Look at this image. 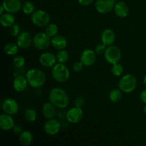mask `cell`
<instances>
[{
	"label": "cell",
	"mask_w": 146,
	"mask_h": 146,
	"mask_svg": "<svg viewBox=\"0 0 146 146\" xmlns=\"http://www.w3.org/2000/svg\"><path fill=\"white\" fill-rule=\"evenodd\" d=\"M48 100L59 109H65L69 104V96L66 91L62 88L56 87L51 90Z\"/></svg>",
	"instance_id": "6da1fadb"
},
{
	"label": "cell",
	"mask_w": 146,
	"mask_h": 146,
	"mask_svg": "<svg viewBox=\"0 0 146 146\" xmlns=\"http://www.w3.org/2000/svg\"><path fill=\"white\" fill-rule=\"evenodd\" d=\"M26 78L29 85L34 88L43 86L46 83V75L38 68H31L26 74Z\"/></svg>",
	"instance_id": "7a4b0ae2"
},
{
	"label": "cell",
	"mask_w": 146,
	"mask_h": 146,
	"mask_svg": "<svg viewBox=\"0 0 146 146\" xmlns=\"http://www.w3.org/2000/svg\"><path fill=\"white\" fill-rule=\"evenodd\" d=\"M51 76L57 82H66L70 77V71L65 64L56 63L51 68Z\"/></svg>",
	"instance_id": "3957f363"
},
{
	"label": "cell",
	"mask_w": 146,
	"mask_h": 146,
	"mask_svg": "<svg viewBox=\"0 0 146 146\" xmlns=\"http://www.w3.org/2000/svg\"><path fill=\"white\" fill-rule=\"evenodd\" d=\"M137 79L133 74H128L122 77L118 83V88L125 94H130L135 89Z\"/></svg>",
	"instance_id": "277c9868"
},
{
	"label": "cell",
	"mask_w": 146,
	"mask_h": 146,
	"mask_svg": "<svg viewBox=\"0 0 146 146\" xmlns=\"http://www.w3.org/2000/svg\"><path fill=\"white\" fill-rule=\"evenodd\" d=\"M31 22L38 27H46L51 21L50 16L44 10H36L31 15Z\"/></svg>",
	"instance_id": "5b68a950"
},
{
	"label": "cell",
	"mask_w": 146,
	"mask_h": 146,
	"mask_svg": "<svg viewBox=\"0 0 146 146\" xmlns=\"http://www.w3.org/2000/svg\"><path fill=\"white\" fill-rule=\"evenodd\" d=\"M121 56L122 54L121 50L116 46L111 45L107 46L106 50L104 53V58L106 61L111 65L119 63L121 59Z\"/></svg>",
	"instance_id": "8992f818"
},
{
	"label": "cell",
	"mask_w": 146,
	"mask_h": 146,
	"mask_svg": "<svg viewBox=\"0 0 146 146\" xmlns=\"http://www.w3.org/2000/svg\"><path fill=\"white\" fill-rule=\"evenodd\" d=\"M51 44V38L45 32H38L33 37V45L38 50H45Z\"/></svg>",
	"instance_id": "52a82bcc"
},
{
	"label": "cell",
	"mask_w": 146,
	"mask_h": 146,
	"mask_svg": "<svg viewBox=\"0 0 146 146\" xmlns=\"http://www.w3.org/2000/svg\"><path fill=\"white\" fill-rule=\"evenodd\" d=\"M61 128V123L56 118L48 119L44 123V131L47 135H55L59 133Z\"/></svg>",
	"instance_id": "ba28073f"
},
{
	"label": "cell",
	"mask_w": 146,
	"mask_h": 146,
	"mask_svg": "<svg viewBox=\"0 0 146 146\" xmlns=\"http://www.w3.org/2000/svg\"><path fill=\"white\" fill-rule=\"evenodd\" d=\"M115 1L114 0H96V9L100 14H108L114 9Z\"/></svg>",
	"instance_id": "9c48e42d"
},
{
	"label": "cell",
	"mask_w": 146,
	"mask_h": 146,
	"mask_svg": "<svg viewBox=\"0 0 146 146\" xmlns=\"http://www.w3.org/2000/svg\"><path fill=\"white\" fill-rule=\"evenodd\" d=\"M84 117V111L82 108L78 107H73L70 108L66 112V118L67 121L71 123H77L82 120Z\"/></svg>",
	"instance_id": "30bf717a"
},
{
	"label": "cell",
	"mask_w": 146,
	"mask_h": 146,
	"mask_svg": "<svg viewBox=\"0 0 146 146\" xmlns=\"http://www.w3.org/2000/svg\"><path fill=\"white\" fill-rule=\"evenodd\" d=\"M17 44L21 49H27L33 44V38L29 31H24L19 34L17 38Z\"/></svg>",
	"instance_id": "8fae6325"
},
{
	"label": "cell",
	"mask_w": 146,
	"mask_h": 146,
	"mask_svg": "<svg viewBox=\"0 0 146 146\" xmlns=\"http://www.w3.org/2000/svg\"><path fill=\"white\" fill-rule=\"evenodd\" d=\"M80 61L83 63L84 66H91L94 65L96 61V54L94 50L89 48L85 49L80 56Z\"/></svg>",
	"instance_id": "7c38bea8"
},
{
	"label": "cell",
	"mask_w": 146,
	"mask_h": 146,
	"mask_svg": "<svg viewBox=\"0 0 146 146\" xmlns=\"http://www.w3.org/2000/svg\"><path fill=\"white\" fill-rule=\"evenodd\" d=\"M2 110L9 115H15L19 111V104L14 98H6L2 103Z\"/></svg>",
	"instance_id": "4fadbf2b"
},
{
	"label": "cell",
	"mask_w": 146,
	"mask_h": 146,
	"mask_svg": "<svg viewBox=\"0 0 146 146\" xmlns=\"http://www.w3.org/2000/svg\"><path fill=\"white\" fill-rule=\"evenodd\" d=\"M57 61L56 56L51 52H44L40 56L39 63L46 68H53Z\"/></svg>",
	"instance_id": "5bb4252c"
},
{
	"label": "cell",
	"mask_w": 146,
	"mask_h": 146,
	"mask_svg": "<svg viewBox=\"0 0 146 146\" xmlns=\"http://www.w3.org/2000/svg\"><path fill=\"white\" fill-rule=\"evenodd\" d=\"M8 13L19 12L22 9V4L20 0H3L1 4Z\"/></svg>",
	"instance_id": "9a60e30c"
},
{
	"label": "cell",
	"mask_w": 146,
	"mask_h": 146,
	"mask_svg": "<svg viewBox=\"0 0 146 146\" xmlns=\"http://www.w3.org/2000/svg\"><path fill=\"white\" fill-rule=\"evenodd\" d=\"M29 84L26 76L23 75H19L15 76L13 81L14 89L17 92H23L27 89Z\"/></svg>",
	"instance_id": "2e32d148"
},
{
	"label": "cell",
	"mask_w": 146,
	"mask_h": 146,
	"mask_svg": "<svg viewBox=\"0 0 146 146\" xmlns=\"http://www.w3.org/2000/svg\"><path fill=\"white\" fill-rule=\"evenodd\" d=\"M14 126V121L11 115L3 113L0 115V128L3 131H8L13 129Z\"/></svg>",
	"instance_id": "e0dca14e"
},
{
	"label": "cell",
	"mask_w": 146,
	"mask_h": 146,
	"mask_svg": "<svg viewBox=\"0 0 146 146\" xmlns=\"http://www.w3.org/2000/svg\"><path fill=\"white\" fill-rule=\"evenodd\" d=\"M101 40L103 44L107 46L113 45L115 40V34L111 29H106L101 35Z\"/></svg>",
	"instance_id": "ac0fdd59"
},
{
	"label": "cell",
	"mask_w": 146,
	"mask_h": 146,
	"mask_svg": "<svg viewBox=\"0 0 146 146\" xmlns=\"http://www.w3.org/2000/svg\"><path fill=\"white\" fill-rule=\"evenodd\" d=\"M113 10L117 17H120V18L126 17L129 13L128 6L127 5L126 3L123 1H120L115 3Z\"/></svg>",
	"instance_id": "d6986e66"
},
{
	"label": "cell",
	"mask_w": 146,
	"mask_h": 146,
	"mask_svg": "<svg viewBox=\"0 0 146 146\" xmlns=\"http://www.w3.org/2000/svg\"><path fill=\"white\" fill-rule=\"evenodd\" d=\"M56 107L51 102H46L42 106L43 115L47 119L54 118L56 115Z\"/></svg>",
	"instance_id": "ffe728a7"
},
{
	"label": "cell",
	"mask_w": 146,
	"mask_h": 146,
	"mask_svg": "<svg viewBox=\"0 0 146 146\" xmlns=\"http://www.w3.org/2000/svg\"><path fill=\"white\" fill-rule=\"evenodd\" d=\"M67 40L64 36L58 35L51 38V46L56 50H63L67 46Z\"/></svg>",
	"instance_id": "44dd1931"
},
{
	"label": "cell",
	"mask_w": 146,
	"mask_h": 146,
	"mask_svg": "<svg viewBox=\"0 0 146 146\" xmlns=\"http://www.w3.org/2000/svg\"><path fill=\"white\" fill-rule=\"evenodd\" d=\"M15 17L11 13H4L0 17V23L4 27H9L15 24Z\"/></svg>",
	"instance_id": "7402d4cb"
},
{
	"label": "cell",
	"mask_w": 146,
	"mask_h": 146,
	"mask_svg": "<svg viewBox=\"0 0 146 146\" xmlns=\"http://www.w3.org/2000/svg\"><path fill=\"white\" fill-rule=\"evenodd\" d=\"M33 141V135L30 131H24L19 135V142L23 146H29Z\"/></svg>",
	"instance_id": "603a6c76"
},
{
	"label": "cell",
	"mask_w": 146,
	"mask_h": 146,
	"mask_svg": "<svg viewBox=\"0 0 146 146\" xmlns=\"http://www.w3.org/2000/svg\"><path fill=\"white\" fill-rule=\"evenodd\" d=\"M19 47L17 44L14 43H8L4 47V51L6 54L9 56L17 55L19 51Z\"/></svg>",
	"instance_id": "cb8c5ba5"
},
{
	"label": "cell",
	"mask_w": 146,
	"mask_h": 146,
	"mask_svg": "<svg viewBox=\"0 0 146 146\" xmlns=\"http://www.w3.org/2000/svg\"><path fill=\"white\" fill-rule=\"evenodd\" d=\"M44 32L47 34L49 37L53 38L54 36H56L58 32V26L55 24H48L46 27H45V31Z\"/></svg>",
	"instance_id": "d4e9b609"
},
{
	"label": "cell",
	"mask_w": 146,
	"mask_h": 146,
	"mask_svg": "<svg viewBox=\"0 0 146 146\" xmlns=\"http://www.w3.org/2000/svg\"><path fill=\"white\" fill-rule=\"evenodd\" d=\"M122 91L119 88H115V89L111 90L109 93V99L112 103H118L121 101V97H122Z\"/></svg>",
	"instance_id": "484cf974"
},
{
	"label": "cell",
	"mask_w": 146,
	"mask_h": 146,
	"mask_svg": "<svg viewBox=\"0 0 146 146\" xmlns=\"http://www.w3.org/2000/svg\"><path fill=\"white\" fill-rule=\"evenodd\" d=\"M56 58L58 63H61V64H66L69 59V54L67 51L63 49L59 50L56 54Z\"/></svg>",
	"instance_id": "4316f807"
},
{
	"label": "cell",
	"mask_w": 146,
	"mask_h": 146,
	"mask_svg": "<svg viewBox=\"0 0 146 146\" xmlns=\"http://www.w3.org/2000/svg\"><path fill=\"white\" fill-rule=\"evenodd\" d=\"M21 10L23 11V12L25 14L27 15H29V14H32L35 10V6L31 1H26L24 4H22V9Z\"/></svg>",
	"instance_id": "83f0119b"
},
{
	"label": "cell",
	"mask_w": 146,
	"mask_h": 146,
	"mask_svg": "<svg viewBox=\"0 0 146 146\" xmlns=\"http://www.w3.org/2000/svg\"><path fill=\"white\" fill-rule=\"evenodd\" d=\"M26 120L29 122H34L37 118V113L35 110L32 108H28L24 113Z\"/></svg>",
	"instance_id": "f1b7e54d"
},
{
	"label": "cell",
	"mask_w": 146,
	"mask_h": 146,
	"mask_svg": "<svg viewBox=\"0 0 146 146\" xmlns=\"http://www.w3.org/2000/svg\"><path fill=\"white\" fill-rule=\"evenodd\" d=\"M123 66L120 63H117V64H113L112 66V67H111V73H112L113 75L116 77L121 76L123 74Z\"/></svg>",
	"instance_id": "f546056e"
},
{
	"label": "cell",
	"mask_w": 146,
	"mask_h": 146,
	"mask_svg": "<svg viewBox=\"0 0 146 146\" xmlns=\"http://www.w3.org/2000/svg\"><path fill=\"white\" fill-rule=\"evenodd\" d=\"M13 64L17 68H21L25 65V58L21 56H16L13 59Z\"/></svg>",
	"instance_id": "4dcf8cb0"
},
{
	"label": "cell",
	"mask_w": 146,
	"mask_h": 146,
	"mask_svg": "<svg viewBox=\"0 0 146 146\" xmlns=\"http://www.w3.org/2000/svg\"><path fill=\"white\" fill-rule=\"evenodd\" d=\"M106 48L107 46H106L105 44L101 42L96 46L95 48H94V51L96 52V55H102V54H104Z\"/></svg>",
	"instance_id": "1f68e13d"
},
{
	"label": "cell",
	"mask_w": 146,
	"mask_h": 146,
	"mask_svg": "<svg viewBox=\"0 0 146 146\" xmlns=\"http://www.w3.org/2000/svg\"><path fill=\"white\" fill-rule=\"evenodd\" d=\"M9 33L12 36L16 37L18 36L19 34L21 33L20 31V27L18 24H14L11 27H9Z\"/></svg>",
	"instance_id": "d6a6232c"
},
{
	"label": "cell",
	"mask_w": 146,
	"mask_h": 146,
	"mask_svg": "<svg viewBox=\"0 0 146 146\" xmlns=\"http://www.w3.org/2000/svg\"><path fill=\"white\" fill-rule=\"evenodd\" d=\"M84 68V65L83 64V63L81 62V61H76L74 64L73 65V70L74 71H75L76 73H79L81 71H83Z\"/></svg>",
	"instance_id": "836d02e7"
},
{
	"label": "cell",
	"mask_w": 146,
	"mask_h": 146,
	"mask_svg": "<svg viewBox=\"0 0 146 146\" xmlns=\"http://www.w3.org/2000/svg\"><path fill=\"white\" fill-rule=\"evenodd\" d=\"M74 104H75V106L78 107V108H82L85 104V99L83 96H79L76 98Z\"/></svg>",
	"instance_id": "e575fe53"
},
{
	"label": "cell",
	"mask_w": 146,
	"mask_h": 146,
	"mask_svg": "<svg viewBox=\"0 0 146 146\" xmlns=\"http://www.w3.org/2000/svg\"><path fill=\"white\" fill-rule=\"evenodd\" d=\"M13 131L16 134H21L23 132V129L19 125H14Z\"/></svg>",
	"instance_id": "d590c367"
},
{
	"label": "cell",
	"mask_w": 146,
	"mask_h": 146,
	"mask_svg": "<svg viewBox=\"0 0 146 146\" xmlns=\"http://www.w3.org/2000/svg\"><path fill=\"white\" fill-rule=\"evenodd\" d=\"M78 3L82 6H88L91 4L94 0H78Z\"/></svg>",
	"instance_id": "8d00e7d4"
},
{
	"label": "cell",
	"mask_w": 146,
	"mask_h": 146,
	"mask_svg": "<svg viewBox=\"0 0 146 146\" xmlns=\"http://www.w3.org/2000/svg\"><path fill=\"white\" fill-rule=\"evenodd\" d=\"M140 98L143 104H146V89L141 91L140 94Z\"/></svg>",
	"instance_id": "74e56055"
},
{
	"label": "cell",
	"mask_w": 146,
	"mask_h": 146,
	"mask_svg": "<svg viewBox=\"0 0 146 146\" xmlns=\"http://www.w3.org/2000/svg\"><path fill=\"white\" fill-rule=\"evenodd\" d=\"M5 11V9H4V7H3V5L1 4V6H0V15H2L3 14H4V11Z\"/></svg>",
	"instance_id": "f35d334b"
},
{
	"label": "cell",
	"mask_w": 146,
	"mask_h": 146,
	"mask_svg": "<svg viewBox=\"0 0 146 146\" xmlns=\"http://www.w3.org/2000/svg\"><path fill=\"white\" fill-rule=\"evenodd\" d=\"M143 84L146 88V75L144 76V78H143Z\"/></svg>",
	"instance_id": "ab89813d"
},
{
	"label": "cell",
	"mask_w": 146,
	"mask_h": 146,
	"mask_svg": "<svg viewBox=\"0 0 146 146\" xmlns=\"http://www.w3.org/2000/svg\"><path fill=\"white\" fill-rule=\"evenodd\" d=\"M143 111H144V112H145V113H146V105L145 106V107L143 108Z\"/></svg>",
	"instance_id": "60d3db41"
},
{
	"label": "cell",
	"mask_w": 146,
	"mask_h": 146,
	"mask_svg": "<svg viewBox=\"0 0 146 146\" xmlns=\"http://www.w3.org/2000/svg\"><path fill=\"white\" fill-rule=\"evenodd\" d=\"M114 1H118V0H114Z\"/></svg>",
	"instance_id": "b9f144b4"
}]
</instances>
